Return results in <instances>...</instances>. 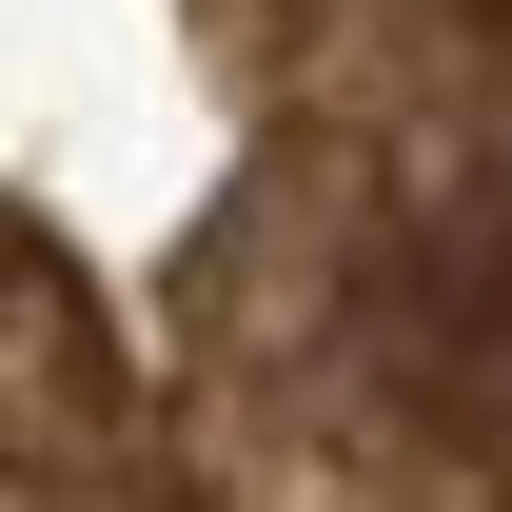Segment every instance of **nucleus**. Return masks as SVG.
I'll list each match as a JSON object with an SVG mask.
<instances>
[{
    "label": "nucleus",
    "mask_w": 512,
    "mask_h": 512,
    "mask_svg": "<svg viewBox=\"0 0 512 512\" xmlns=\"http://www.w3.org/2000/svg\"><path fill=\"white\" fill-rule=\"evenodd\" d=\"M355 355L434 434L512 453V217H375L355 237Z\"/></svg>",
    "instance_id": "obj_1"
}]
</instances>
